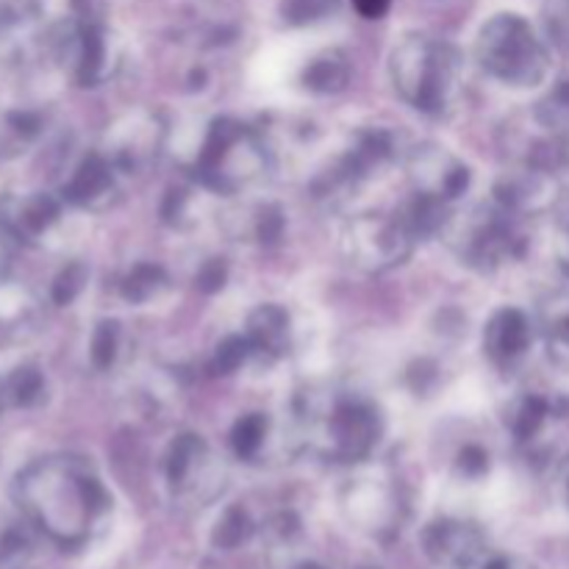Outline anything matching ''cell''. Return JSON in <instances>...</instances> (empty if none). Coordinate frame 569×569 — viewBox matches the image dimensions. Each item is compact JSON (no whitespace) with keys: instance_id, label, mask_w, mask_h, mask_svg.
<instances>
[{"instance_id":"6da1fadb","label":"cell","mask_w":569,"mask_h":569,"mask_svg":"<svg viewBox=\"0 0 569 569\" xmlns=\"http://www.w3.org/2000/svg\"><path fill=\"white\" fill-rule=\"evenodd\" d=\"M14 500L44 537L64 548L89 542L111 515L109 489L92 461L76 453L31 461L14 478Z\"/></svg>"},{"instance_id":"7a4b0ae2","label":"cell","mask_w":569,"mask_h":569,"mask_svg":"<svg viewBox=\"0 0 569 569\" xmlns=\"http://www.w3.org/2000/svg\"><path fill=\"white\" fill-rule=\"evenodd\" d=\"M300 442L333 465H359L376 450L383 417L367 395L350 389L309 387L295 400Z\"/></svg>"},{"instance_id":"3957f363","label":"cell","mask_w":569,"mask_h":569,"mask_svg":"<svg viewBox=\"0 0 569 569\" xmlns=\"http://www.w3.org/2000/svg\"><path fill=\"white\" fill-rule=\"evenodd\" d=\"M389 78L403 103L428 117H450L465 94V56L431 33H409L389 53Z\"/></svg>"},{"instance_id":"277c9868","label":"cell","mask_w":569,"mask_h":569,"mask_svg":"<svg viewBox=\"0 0 569 569\" xmlns=\"http://www.w3.org/2000/svg\"><path fill=\"white\" fill-rule=\"evenodd\" d=\"M270 164L272 150L256 128L233 117H217L194 156L192 172L200 187L217 194H237L259 181Z\"/></svg>"},{"instance_id":"5b68a950","label":"cell","mask_w":569,"mask_h":569,"mask_svg":"<svg viewBox=\"0 0 569 569\" xmlns=\"http://www.w3.org/2000/svg\"><path fill=\"white\" fill-rule=\"evenodd\" d=\"M476 59L487 76L506 87L528 89L548 78L550 56L531 22L515 11L489 17L476 39Z\"/></svg>"},{"instance_id":"8992f818","label":"cell","mask_w":569,"mask_h":569,"mask_svg":"<svg viewBox=\"0 0 569 569\" xmlns=\"http://www.w3.org/2000/svg\"><path fill=\"white\" fill-rule=\"evenodd\" d=\"M520 217L498 203H476L456 211L442 226V239L450 253L476 272H495L506 261L526 253V237L517 228Z\"/></svg>"},{"instance_id":"52a82bcc","label":"cell","mask_w":569,"mask_h":569,"mask_svg":"<svg viewBox=\"0 0 569 569\" xmlns=\"http://www.w3.org/2000/svg\"><path fill=\"white\" fill-rule=\"evenodd\" d=\"M420 231L411 222L409 211H370L350 217L342 231V253L356 270L367 276H383L398 270L411 259Z\"/></svg>"},{"instance_id":"ba28073f","label":"cell","mask_w":569,"mask_h":569,"mask_svg":"<svg viewBox=\"0 0 569 569\" xmlns=\"http://www.w3.org/2000/svg\"><path fill=\"white\" fill-rule=\"evenodd\" d=\"M161 467L172 500L187 509H203L226 489V467L198 433H181L172 439Z\"/></svg>"},{"instance_id":"9c48e42d","label":"cell","mask_w":569,"mask_h":569,"mask_svg":"<svg viewBox=\"0 0 569 569\" xmlns=\"http://www.w3.org/2000/svg\"><path fill=\"white\" fill-rule=\"evenodd\" d=\"M406 172L415 187V194L439 200V203H453L470 189L472 172L465 159L439 142H422L409 150L406 156Z\"/></svg>"},{"instance_id":"30bf717a","label":"cell","mask_w":569,"mask_h":569,"mask_svg":"<svg viewBox=\"0 0 569 569\" xmlns=\"http://www.w3.org/2000/svg\"><path fill=\"white\" fill-rule=\"evenodd\" d=\"M342 511L353 526L372 537H389L398 531L403 515L400 487L387 476H361L348 481L342 492Z\"/></svg>"},{"instance_id":"8fae6325","label":"cell","mask_w":569,"mask_h":569,"mask_svg":"<svg viewBox=\"0 0 569 569\" xmlns=\"http://www.w3.org/2000/svg\"><path fill=\"white\" fill-rule=\"evenodd\" d=\"M64 198L42 189H11L0 194V228L11 242L39 244L61 222Z\"/></svg>"},{"instance_id":"7c38bea8","label":"cell","mask_w":569,"mask_h":569,"mask_svg":"<svg viewBox=\"0 0 569 569\" xmlns=\"http://www.w3.org/2000/svg\"><path fill=\"white\" fill-rule=\"evenodd\" d=\"M559 200L556 170H545L537 164H520L503 172L495 183V203L503 206L515 217H537L553 209Z\"/></svg>"},{"instance_id":"4fadbf2b","label":"cell","mask_w":569,"mask_h":569,"mask_svg":"<svg viewBox=\"0 0 569 569\" xmlns=\"http://www.w3.org/2000/svg\"><path fill=\"white\" fill-rule=\"evenodd\" d=\"M161 144H164V126L159 117L133 114L117 126L109 150L103 153L109 156L120 176H133V172H144L150 164H156Z\"/></svg>"},{"instance_id":"5bb4252c","label":"cell","mask_w":569,"mask_h":569,"mask_svg":"<svg viewBox=\"0 0 569 569\" xmlns=\"http://www.w3.org/2000/svg\"><path fill=\"white\" fill-rule=\"evenodd\" d=\"M117 178H120V172L111 164L109 156L103 150H89L76 164L72 176L67 178L61 198L78 209L100 211L117 198Z\"/></svg>"},{"instance_id":"9a60e30c","label":"cell","mask_w":569,"mask_h":569,"mask_svg":"<svg viewBox=\"0 0 569 569\" xmlns=\"http://www.w3.org/2000/svg\"><path fill=\"white\" fill-rule=\"evenodd\" d=\"M426 556L442 569H465L487 553L483 533L465 520H437L422 533Z\"/></svg>"},{"instance_id":"2e32d148","label":"cell","mask_w":569,"mask_h":569,"mask_svg":"<svg viewBox=\"0 0 569 569\" xmlns=\"http://www.w3.org/2000/svg\"><path fill=\"white\" fill-rule=\"evenodd\" d=\"M533 342L531 320L515 306H503L489 317L483 328V356L492 361L498 370H509L522 356L528 353Z\"/></svg>"},{"instance_id":"e0dca14e","label":"cell","mask_w":569,"mask_h":569,"mask_svg":"<svg viewBox=\"0 0 569 569\" xmlns=\"http://www.w3.org/2000/svg\"><path fill=\"white\" fill-rule=\"evenodd\" d=\"M244 337H248L253 353L264 359H281L292 348V320L289 311L278 303L256 306L244 322Z\"/></svg>"},{"instance_id":"ac0fdd59","label":"cell","mask_w":569,"mask_h":569,"mask_svg":"<svg viewBox=\"0 0 569 569\" xmlns=\"http://www.w3.org/2000/svg\"><path fill=\"white\" fill-rule=\"evenodd\" d=\"M350 78H353L350 59L337 48L317 53L315 59H309V64L303 67V72H300V83H303V89H309V92L315 94L345 92Z\"/></svg>"},{"instance_id":"d6986e66","label":"cell","mask_w":569,"mask_h":569,"mask_svg":"<svg viewBox=\"0 0 569 569\" xmlns=\"http://www.w3.org/2000/svg\"><path fill=\"white\" fill-rule=\"evenodd\" d=\"M33 322H37V300L31 298V292L0 278V342L22 339L33 331Z\"/></svg>"},{"instance_id":"ffe728a7","label":"cell","mask_w":569,"mask_h":569,"mask_svg":"<svg viewBox=\"0 0 569 569\" xmlns=\"http://www.w3.org/2000/svg\"><path fill=\"white\" fill-rule=\"evenodd\" d=\"M167 289H170V276L164 267L153 264V261H139L120 281V295L133 306L153 303Z\"/></svg>"},{"instance_id":"44dd1931","label":"cell","mask_w":569,"mask_h":569,"mask_svg":"<svg viewBox=\"0 0 569 569\" xmlns=\"http://www.w3.org/2000/svg\"><path fill=\"white\" fill-rule=\"evenodd\" d=\"M545 342L559 365L569 367V292H556L539 309Z\"/></svg>"},{"instance_id":"7402d4cb","label":"cell","mask_w":569,"mask_h":569,"mask_svg":"<svg viewBox=\"0 0 569 569\" xmlns=\"http://www.w3.org/2000/svg\"><path fill=\"white\" fill-rule=\"evenodd\" d=\"M548 417H550L548 400L528 392V395H520V398L509 406V411H506V426H509L511 437H515L517 442L526 445L539 437V431L545 428Z\"/></svg>"},{"instance_id":"603a6c76","label":"cell","mask_w":569,"mask_h":569,"mask_svg":"<svg viewBox=\"0 0 569 569\" xmlns=\"http://www.w3.org/2000/svg\"><path fill=\"white\" fill-rule=\"evenodd\" d=\"M267 437H270V417L261 411L242 415L231 428V448L242 461H256L264 453Z\"/></svg>"},{"instance_id":"cb8c5ba5","label":"cell","mask_w":569,"mask_h":569,"mask_svg":"<svg viewBox=\"0 0 569 569\" xmlns=\"http://www.w3.org/2000/svg\"><path fill=\"white\" fill-rule=\"evenodd\" d=\"M253 533H256V522L250 520L248 511H244L242 506H228V509L222 511L220 520H217L214 533H211V542H214L220 550H237L239 545L248 542Z\"/></svg>"},{"instance_id":"d4e9b609","label":"cell","mask_w":569,"mask_h":569,"mask_svg":"<svg viewBox=\"0 0 569 569\" xmlns=\"http://www.w3.org/2000/svg\"><path fill=\"white\" fill-rule=\"evenodd\" d=\"M339 9L342 0H281V20L292 28H306L331 20Z\"/></svg>"},{"instance_id":"484cf974","label":"cell","mask_w":569,"mask_h":569,"mask_svg":"<svg viewBox=\"0 0 569 569\" xmlns=\"http://www.w3.org/2000/svg\"><path fill=\"white\" fill-rule=\"evenodd\" d=\"M9 395V400L20 409H31V406H39L44 400V376L39 367H17L14 376L9 378L3 389Z\"/></svg>"},{"instance_id":"4316f807","label":"cell","mask_w":569,"mask_h":569,"mask_svg":"<svg viewBox=\"0 0 569 569\" xmlns=\"http://www.w3.org/2000/svg\"><path fill=\"white\" fill-rule=\"evenodd\" d=\"M120 322L103 320L94 326L92 342H89V359H92L94 370L106 372L114 367L117 353H120Z\"/></svg>"},{"instance_id":"83f0119b","label":"cell","mask_w":569,"mask_h":569,"mask_svg":"<svg viewBox=\"0 0 569 569\" xmlns=\"http://www.w3.org/2000/svg\"><path fill=\"white\" fill-rule=\"evenodd\" d=\"M250 356H253V348H250L248 337L244 333H231V337H226L214 348V356L209 361V372L211 376H233Z\"/></svg>"},{"instance_id":"f1b7e54d","label":"cell","mask_w":569,"mask_h":569,"mask_svg":"<svg viewBox=\"0 0 569 569\" xmlns=\"http://www.w3.org/2000/svg\"><path fill=\"white\" fill-rule=\"evenodd\" d=\"M87 281H89L87 267H83L81 261H72V264H67L64 270L56 276L53 289H50V298H53L56 306H70L72 300L83 292Z\"/></svg>"},{"instance_id":"f546056e","label":"cell","mask_w":569,"mask_h":569,"mask_svg":"<svg viewBox=\"0 0 569 569\" xmlns=\"http://www.w3.org/2000/svg\"><path fill=\"white\" fill-rule=\"evenodd\" d=\"M545 22H548L550 37L561 48H569V0H548L545 3Z\"/></svg>"},{"instance_id":"4dcf8cb0","label":"cell","mask_w":569,"mask_h":569,"mask_svg":"<svg viewBox=\"0 0 569 569\" xmlns=\"http://www.w3.org/2000/svg\"><path fill=\"white\" fill-rule=\"evenodd\" d=\"M456 472L465 478H481L489 472V453L481 445H465L456 459Z\"/></svg>"},{"instance_id":"1f68e13d","label":"cell","mask_w":569,"mask_h":569,"mask_svg":"<svg viewBox=\"0 0 569 569\" xmlns=\"http://www.w3.org/2000/svg\"><path fill=\"white\" fill-rule=\"evenodd\" d=\"M228 281V264L226 259H209L200 264L198 276H194V287L200 289V292L211 295V292H220L222 287H226Z\"/></svg>"},{"instance_id":"d6a6232c","label":"cell","mask_w":569,"mask_h":569,"mask_svg":"<svg viewBox=\"0 0 569 569\" xmlns=\"http://www.w3.org/2000/svg\"><path fill=\"white\" fill-rule=\"evenodd\" d=\"M353 6L367 20H381L389 11V6H392V0H353Z\"/></svg>"},{"instance_id":"836d02e7","label":"cell","mask_w":569,"mask_h":569,"mask_svg":"<svg viewBox=\"0 0 569 569\" xmlns=\"http://www.w3.org/2000/svg\"><path fill=\"white\" fill-rule=\"evenodd\" d=\"M9 267H11V239L9 233L0 228V278L9 276Z\"/></svg>"},{"instance_id":"e575fe53","label":"cell","mask_w":569,"mask_h":569,"mask_svg":"<svg viewBox=\"0 0 569 569\" xmlns=\"http://www.w3.org/2000/svg\"><path fill=\"white\" fill-rule=\"evenodd\" d=\"M465 569H511V567H509V561L498 559V556H489V559H487V556H481V559L472 561V565L465 567Z\"/></svg>"},{"instance_id":"d590c367","label":"cell","mask_w":569,"mask_h":569,"mask_svg":"<svg viewBox=\"0 0 569 569\" xmlns=\"http://www.w3.org/2000/svg\"><path fill=\"white\" fill-rule=\"evenodd\" d=\"M556 144H559V156H561V167H569V131L561 133V137H550Z\"/></svg>"},{"instance_id":"8d00e7d4","label":"cell","mask_w":569,"mask_h":569,"mask_svg":"<svg viewBox=\"0 0 569 569\" xmlns=\"http://www.w3.org/2000/svg\"><path fill=\"white\" fill-rule=\"evenodd\" d=\"M561 489H565V500L569 506V459L565 461V470H561Z\"/></svg>"},{"instance_id":"74e56055","label":"cell","mask_w":569,"mask_h":569,"mask_svg":"<svg viewBox=\"0 0 569 569\" xmlns=\"http://www.w3.org/2000/svg\"><path fill=\"white\" fill-rule=\"evenodd\" d=\"M561 267L569 276V226H567V237H565V250H561Z\"/></svg>"},{"instance_id":"f35d334b","label":"cell","mask_w":569,"mask_h":569,"mask_svg":"<svg viewBox=\"0 0 569 569\" xmlns=\"http://www.w3.org/2000/svg\"><path fill=\"white\" fill-rule=\"evenodd\" d=\"M298 569H322L320 565H311V561H309V565H300Z\"/></svg>"},{"instance_id":"ab89813d","label":"cell","mask_w":569,"mask_h":569,"mask_svg":"<svg viewBox=\"0 0 569 569\" xmlns=\"http://www.w3.org/2000/svg\"><path fill=\"white\" fill-rule=\"evenodd\" d=\"M0 398H3V387H0Z\"/></svg>"}]
</instances>
